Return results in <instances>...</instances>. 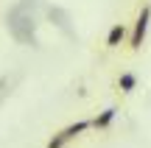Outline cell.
I'll return each mask as SVG.
<instances>
[{"instance_id": "cell-1", "label": "cell", "mask_w": 151, "mask_h": 148, "mask_svg": "<svg viewBox=\"0 0 151 148\" xmlns=\"http://www.w3.org/2000/svg\"><path fill=\"white\" fill-rule=\"evenodd\" d=\"M87 129H92V123H90V120H76V123H70V126L59 129V132H56L53 137L45 143V148H65L67 143H73L76 137H81Z\"/></svg>"}, {"instance_id": "cell-2", "label": "cell", "mask_w": 151, "mask_h": 148, "mask_svg": "<svg viewBox=\"0 0 151 148\" xmlns=\"http://www.w3.org/2000/svg\"><path fill=\"white\" fill-rule=\"evenodd\" d=\"M148 22H151V6H143L140 14L134 20V28L129 34V48L132 50H140L143 42H146V34H148Z\"/></svg>"}, {"instance_id": "cell-3", "label": "cell", "mask_w": 151, "mask_h": 148, "mask_svg": "<svg viewBox=\"0 0 151 148\" xmlns=\"http://www.w3.org/2000/svg\"><path fill=\"white\" fill-rule=\"evenodd\" d=\"M115 117H118V106H106V109H104V112H98V115L95 117H92V129H95V132H104V129H109V126H112V120H115Z\"/></svg>"}, {"instance_id": "cell-4", "label": "cell", "mask_w": 151, "mask_h": 148, "mask_svg": "<svg viewBox=\"0 0 151 148\" xmlns=\"http://www.w3.org/2000/svg\"><path fill=\"white\" fill-rule=\"evenodd\" d=\"M126 36H129L126 25L123 22H115V25L109 28V34H106V48H120V45L126 42Z\"/></svg>"}, {"instance_id": "cell-5", "label": "cell", "mask_w": 151, "mask_h": 148, "mask_svg": "<svg viewBox=\"0 0 151 148\" xmlns=\"http://www.w3.org/2000/svg\"><path fill=\"white\" fill-rule=\"evenodd\" d=\"M118 89L126 92V95L134 92V89H137V76H134V73H120V76H118Z\"/></svg>"}]
</instances>
